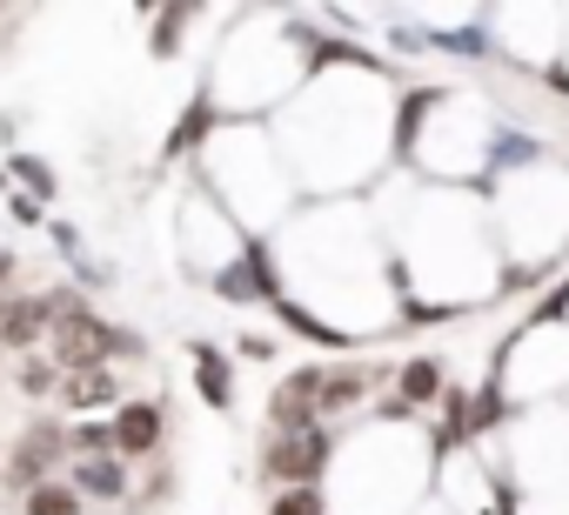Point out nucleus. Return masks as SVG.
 Returning a JSON list of instances; mask_svg holds the SVG:
<instances>
[{
    "label": "nucleus",
    "mask_w": 569,
    "mask_h": 515,
    "mask_svg": "<svg viewBox=\"0 0 569 515\" xmlns=\"http://www.w3.org/2000/svg\"><path fill=\"white\" fill-rule=\"evenodd\" d=\"M14 174L28 181V194H34V201H54V174H48L34 154H14Z\"/></svg>",
    "instance_id": "a211bd4d"
},
{
    "label": "nucleus",
    "mask_w": 569,
    "mask_h": 515,
    "mask_svg": "<svg viewBox=\"0 0 569 515\" xmlns=\"http://www.w3.org/2000/svg\"><path fill=\"white\" fill-rule=\"evenodd\" d=\"M168 495H174V468H168V462H154V468H148V488H141V495H128V508L141 515V508H161Z\"/></svg>",
    "instance_id": "dca6fc26"
},
{
    "label": "nucleus",
    "mask_w": 569,
    "mask_h": 515,
    "mask_svg": "<svg viewBox=\"0 0 569 515\" xmlns=\"http://www.w3.org/2000/svg\"><path fill=\"white\" fill-rule=\"evenodd\" d=\"M214 289H221L228 302H254V295H274V282H268V262H261V254H241L234 269H221V275H214Z\"/></svg>",
    "instance_id": "1a4fd4ad"
},
{
    "label": "nucleus",
    "mask_w": 569,
    "mask_h": 515,
    "mask_svg": "<svg viewBox=\"0 0 569 515\" xmlns=\"http://www.w3.org/2000/svg\"><path fill=\"white\" fill-rule=\"evenodd\" d=\"M68 488L88 502H128V468H121V455H94V462H74Z\"/></svg>",
    "instance_id": "0eeeda50"
},
{
    "label": "nucleus",
    "mask_w": 569,
    "mask_h": 515,
    "mask_svg": "<svg viewBox=\"0 0 569 515\" xmlns=\"http://www.w3.org/2000/svg\"><path fill=\"white\" fill-rule=\"evenodd\" d=\"M316 422H322V368L281 375V388L268 395V428L274 435H309Z\"/></svg>",
    "instance_id": "7ed1b4c3"
},
{
    "label": "nucleus",
    "mask_w": 569,
    "mask_h": 515,
    "mask_svg": "<svg viewBox=\"0 0 569 515\" xmlns=\"http://www.w3.org/2000/svg\"><path fill=\"white\" fill-rule=\"evenodd\" d=\"M68 448H74V462L114 455V422H81V428H68Z\"/></svg>",
    "instance_id": "2eb2a0df"
},
{
    "label": "nucleus",
    "mask_w": 569,
    "mask_h": 515,
    "mask_svg": "<svg viewBox=\"0 0 569 515\" xmlns=\"http://www.w3.org/2000/svg\"><path fill=\"white\" fill-rule=\"evenodd\" d=\"M21 515H81V495H74L68 482H41V488L21 502Z\"/></svg>",
    "instance_id": "ddd939ff"
},
{
    "label": "nucleus",
    "mask_w": 569,
    "mask_h": 515,
    "mask_svg": "<svg viewBox=\"0 0 569 515\" xmlns=\"http://www.w3.org/2000/svg\"><path fill=\"white\" fill-rule=\"evenodd\" d=\"M208 121H214V114H208V101H194V108L174 121V134H168V148H161V154H168V161H181V154H188V148L208 134Z\"/></svg>",
    "instance_id": "4468645a"
},
{
    "label": "nucleus",
    "mask_w": 569,
    "mask_h": 515,
    "mask_svg": "<svg viewBox=\"0 0 569 515\" xmlns=\"http://www.w3.org/2000/svg\"><path fill=\"white\" fill-rule=\"evenodd\" d=\"M14 382H21V395H28V402H41V395H61V362H54V355H21Z\"/></svg>",
    "instance_id": "9b49d317"
},
{
    "label": "nucleus",
    "mask_w": 569,
    "mask_h": 515,
    "mask_svg": "<svg viewBox=\"0 0 569 515\" xmlns=\"http://www.w3.org/2000/svg\"><path fill=\"white\" fill-rule=\"evenodd\" d=\"M161 435H168V408L161 402H121L114 408V455L141 462V455L161 448Z\"/></svg>",
    "instance_id": "39448f33"
},
{
    "label": "nucleus",
    "mask_w": 569,
    "mask_h": 515,
    "mask_svg": "<svg viewBox=\"0 0 569 515\" xmlns=\"http://www.w3.org/2000/svg\"><path fill=\"white\" fill-rule=\"evenodd\" d=\"M61 455H68V428L61 422H28L21 442H14V455H8V468H0V488L28 502L41 482H54V462Z\"/></svg>",
    "instance_id": "f257e3e1"
},
{
    "label": "nucleus",
    "mask_w": 569,
    "mask_h": 515,
    "mask_svg": "<svg viewBox=\"0 0 569 515\" xmlns=\"http://www.w3.org/2000/svg\"><path fill=\"white\" fill-rule=\"evenodd\" d=\"M8 275H14V254H8V248H0V282H8Z\"/></svg>",
    "instance_id": "aec40b11"
},
{
    "label": "nucleus",
    "mask_w": 569,
    "mask_h": 515,
    "mask_svg": "<svg viewBox=\"0 0 569 515\" xmlns=\"http://www.w3.org/2000/svg\"><path fill=\"white\" fill-rule=\"evenodd\" d=\"M194 388H201V402H208V408H228V402H234L228 355H221V349H208V342H194Z\"/></svg>",
    "instance_id": "6e6552de"
},
{
    "label": "nucleus",
    "mask_w": 569,
    "mask_h": 515,
    "mask_svg": "<svg viewBox=\"0 0 569 515\" xmlns=\"http://www.w3.org/2000/svg\"><path fill=\"white\" fill-rule=\"evenodd\" d=\"M396 388H402V408H416V402L442 395V368H436V362H409V368L396 375Z\"/></svg>",
    "instance_id": "f8f14e48"
},
{
    "label": "nucleus",
    "mask_w": 569,
    "mask_h": 515,
    "mask_svg": "<svg viewBox=\"0 0 569 515\" xmlns=\"http://www.w3.org/2000/svg\"><path fill=\"white\" fill-rule=\"evenodd\" d=\"M322 462H329V435L322 428H309V435H268V448H261V475L268 482H289V488H309L322 475Z\"/></svg>",
    "instance_id": "f03ea898"
},
{
    "label": "nucleus",
    "mask_w": 569,
    "mask_h": 515,
    "mask_svg": "<svg viewBox=\"0 0 569 515\" xmlns=\"http://www.w3.org/2000/svg\"><path fill=\"white\" fill-rule=\"evenodd\" d=\"M54 315H48V295H8L0 302V349L8 355H34L48 342Z\"/></svg>",
    "instance_id": "20e7f679"
},
{
    "label": "nucleus",
    "mask_w": 569,
    "mask_h": 515,
    "mask_svg": "<svg viewBox=\"0 0 569 515\" xmlns=\"http://www.w3.org/2000/svg\"><path fill=\"white\" fill-rule=\"evenodd\" d=\"M8 208H14V221H41V201H34V194H14Z\"/></svg>",
    "instance_id": "6ab92c4d"
},
{
    "label": "nucleus",
    "mask_w": 569,
    "mask_h": 515,
    "mask_svg": "<svg viewBox=\"0 0 569 515\" xmlns=\"http://www.w3.org/2000/svg\"><path fill=\"white\" fill-rule=\"evenodd\" d=\"M61 402H68V408H108V402H121V375H114V362L61 368Z\"/></svg>",
    "instance_id": "423d86ee"
},
{
    "label": "nucleus",
    "mask_w": 569,
    "mask_h": 515,
    "mask_svg": "<svg viewBox=\"0 0 569 515\" xmlns=\"http://www.w3.org/2000/svg\"><path fill=\"white\" fill-rule=\"evenodd\" d=\"M362 395H369V375H362V368H322V415L356 408Z\"/></svg>",
    "instance_id": "9d476101"
},
{
    "label": "nucleus",
    "mask_w": 569,
    "mask_h": 515,
    "mask_svg": "<svg viewBox=\"0 0 569 515\" xmlns=\"http://www.w3.org/2000/svg\"><path fill=\"white\" fill-rule=\"evenodd\" d=\"M268 515H322V495H316V482H309V488H281Z\"/></svg>",
    "instance_id": "f3484780"
},
{
    "label": "nucleus",
    "mask_w": 569,
    "mask_h": 515,
    "mask_svg": "<svg viewBox=\"0 0 569 515\" xmlns=\"http://www.w3.org/2000/svg\"><path fill=\"white\" fill-rule=\"evenodd\" d=\"M0 362H8V349H0Z\"/></svg>",
    "instance_id": "412c9836"
}]
</instances>
